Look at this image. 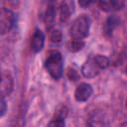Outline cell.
I'll return each mask as SVG.
<instances>
[{"label": "cell", "instance_id": "6da1fadb", "mask_svg": "<svg viewBox=\"0 0 127 127\" xmlns=\"http://www.w3.org/2000/svg\"><path fill=\"white\" fill-rule=\"evenodd\" d=\"M110 65V60L102 55H95L88 58L81 66V73L84 77L91 78L106 69Z\"/></svg>", "mask_w": 127, "mask_h": 127}, {"label": "cell", "instance_id": "7a4b0ae2", "mask_svg": "<svg viewBox=\"0 0 127 127\" xmlns=\"http://www.w3.org/2000/svg\"><path fill=\"white\" fill-rule=\"evenodd\" d=\"M45 68L54 79L62 77L64 72V59L60 52L52 51L45 61Z\"/></svg>", "mask_w": 127, "mask_h": 127}, {"label": "cell", "instance_id": "3957f363", "mask_svg": "<svg viewBox=\"0 0 127 127\" xmlns=\"http://www.w3.org/2000/svg\"><path fill=\"white\" fill-rule=\"evenodd\" d=\"M90 19L87 15H80L73 20L69 28V35L72 39L83 40L88 36Z\"/></svg>", "mask_w": 127, "mask_h": 127}, {"label": "cell", "instance_id": "277c9868", "mask_svg": "<svg viewBox=\"0 0 127 127\" xmlns=\"http://www.w3.org/2000/svg\"><path fill=\"white\" fill-rule=\"evenodd\" d=\"M15 14L7 8H2L0 11V32L1 35L8 33L15 25Z\"/></svg>", "mask_w": 127, "mask_h": 127}, {"label": "cell", "instance_id": "5b68a950", "mask_svg": "<svg viewBox=\"0 0 127 127\" xmlns=\"http://www.w3.org/2000/svg\"><path fill=\"white\" fill-rule=\"evenodd\" d=\"M92 94V87L89 83L81 82L74 90V98L77 102H85Z\"/></svg>", "mask_w": 127, "mask_h": 127}, {"label": "cell", "instance_id": "8992f818", "mask_svg": "<svg viewBox=\"0 0 127 127\" xmlns=\"http://www.w3.org/2000/svg\"><path fill=\"white\" fill-rule=\"evenodd\" d=\"M13 90V78L9 72H2L1 79V96H9Z\"/></svg>", "mask_w": 127, "mask_h": 127}, {"label": "cell", "instance_id": "52a82bcc", "mask_svg": "<svg viewBox=\"0 0 127 127\" xmlns=\"http://www.w3.org/2000/svg\"><path fill=\"white\" fill-rule=\"evenodd\" d=\"M98 5L102 11L105 12H115L121 10L125 3L121 0H109V1H100L98 2Z\"/></svg>", "mask_w": 127, "mask_h": 127}, {"label": "cell", "instance_id": "ba28073f", "mask_svg": "<svg viewBox=\"0 0 127 127\" xmlns=\"http://www.w3.org/2000/svg\"><path fill=\"white\" fill-rule=\"evenodd\" d=\"M45 45V35L40 29H36L32 38L31 48L34 53H39L43 50Z\"/></svg>", "mask_w": 127, "mask_h": 127}, {"label": "cell", "instance_id": "9c48e42d", "mask_svg": "<svg viewBox=\"0 0 127 127\" xmlns=\"http://www.w3.org/2000/svg\"><path fill=\"white\" fill-rule=\"evenodd\" d=\"M120 23V20L118 17H116L115 15H111L107 18L106 22H105V25H104V34L108 37L112 36V33L114 31V29L116 27H118Z\"/></svg>", "mask_w": 127, "mask_h": 127}, {"label": "cell", "instance_id": "30bf717a", "mask_svg": "<svg viewBox=\"0 0 127 127\" xmlns=\"http://www.w3.org/2000/svg\"><path fill=\"white\" fill-rule=\"evenodd\" d=\"M73 9L70 8L69 2H62L60 5V21L62 23H65L71 16Z\"/></svg>", "mask_w": 127, "mask_h": 127}, {"label": "cell", "instance_id": "8fae6325", "mask_svg": "<svg viewBox=\"0 0 127 127\" xmlns=\"http://www.w3.org/2000/svg\"><path fill=\"white\" fill-rule=\"evenodd\" d=\"M85 43H84V40H79V39H70L67 44H66V48L69 52L71 53H75V52H78L80 51L83 47H84Z\"/></svg>", "mask_w": 127, "mask_h": 127}, {"label": "cell", "instance_id": "7c38bea8", "mask_svg": "<svg viewBox=\"0 0 127 127\" xmlns=\"http://www.w3.org/2000/svg\"><path fill=\"white\" fill-rule=\"evenodd\" d=\"M55 17H56V8L54 5H49L45 13V23L48 29L52 28V25L55 21Z\"/></svg>", "mask_w": 127, "mask_h": 127}, {"label": "cell", "instance_id": "4fadbf2b", "mask_svg": "<svg viewBox=\"0 0 127 127\" xmlns=\"http://www.w3.org/2000/svg\"><path fill=\"white\" fill-rule=\"evenodd\" d=\"M50 31V39L52 42L54 43H60L63 39V35H62V32L60 29H57V28H50L49 29Z\"/></svg>", "mask_w": 127, "mask_h": 127}, {"label": "cell", "instance_id": "5bb4252c", "mask_svg": "<svg viewBox=\"0 0 127 127\" xmlns=\"http://www.w3.org/2000/svg\"><path fill=\"white\" fill-rule=\"evenodd\" d=\"M47 127H65V122L64 119L62 118H54L50 121Z\"/></svg>", "mask_w": 127, "mask_h": 127}, {"label": "cell", "instance_id": "9a60e30c", "mask_svg": "<svg viewBox=\"0 0 127 127\" xmlns=\"http://www.w3.org/2000/svg\"><path fill=\"white\" fill-rule=\"evenodd\" d=\"M66 115H67V109H66V107L62 106L60 109H58V110L56 111L54 118H62V119H65Z\"/></svg>", "mask_w": 127, "mask_h": 127}, {"label": "cell", "instance_id": "2e32d148", "mask_svg": "<svg viewBox=\"0 0 127 127\" xmlns=\"http://www.w3.org/2000/svg\"><path fill=\"white\" fill-rule=\"evenodd\" d=\"M67 76H68V78H69L70 80H73V81L79 79V74H78V72H77L74 68H71V67H69V68L67 69Z\"/></svg>", "mask_w": 127, "mask_h": 127}, {"label": "cell", "instance_id": "e0dca14e", "mask_svg": "<svg viewBox=\"0 0 127 127\" xmlns=\"http://www.w3.org/2000/svg\"><path fill=\"white\" fill-rule=\"evenodd\" d=\"M7 111V103L5 100L4 96H1V100H0V116H4V114Z\"/></svg>", "mask_w": 127, "mask_h": 127}, {"label": "cell", "instance_id": "ac0fdd59", "mask_svg": "<svg viewBox=\"0 0 127 127\" xmlns=\"http://www.w3.org/2000/svg\"><path fill=\"white\" fill-rule=\"evenodd\" d=\"M78 3H79V5H80V6L85 7V6H88V5H89L91 2H90V1H84V2H83V1H79Z\"/></svg>", "mask_w": 127, "mask_h": 127}, {"label": "cell", "instance_id": "d6986e66", "mask_svg": "<svg viewBox=\"0 0 127 127\" xmlns=\"http://www.w3.org/2000/svg\"><path fill=\"white\" fill-rule=\"evenodd\" d=\"M126 107H127V101H126Z\"/></svg>", "mask_w": 127, "mask_h": 127}, {"label": "cell", "instance_id": "ffe728a7", "mask_svg": "<svg viewBox=\"0 0 127 127\" xmlns=\"http://www.w3.org/2000/svg\"><path fill=\"white\" fill-rule=\"evenodd\" d=\"M126 72H127V67H126Z\"/></svg>", "mask_w": 127, "mask_h": 127}]
</instances>
